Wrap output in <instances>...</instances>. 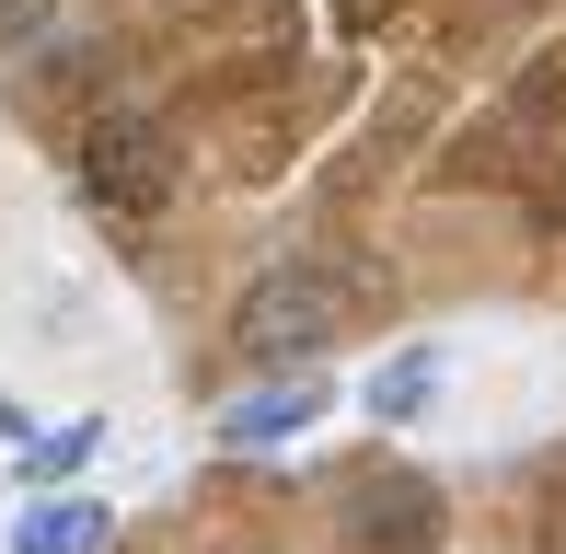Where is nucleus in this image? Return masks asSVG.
<instances>
[{
    "instance_id": "4",
    "label": "nucleus",
    "mask_w": 566,
    "mask_h": 554,
    "mask_svg": "<svg viewBox=\"0 0 566 554\" xmlns=\"http://www.w3.org/2000/svg\"><path fill=\"white\" fill-rule=\"evenodd\" d=\"M105 543H116V509H105V497H35L23 532H12V554H105Z\"/></svg>"
},
{
    "instance_id": "9",
    "label": "nucleus",
    "mask_w": 566,
    "mask_h": 554,
    "mask_svg": "<svg viewBox=\"0 0 566 554\" xmlns=\"http://www.w3.org/2000/svg\"><path fill=\"white\" fill-rule=\"evenodd\" d=\"M347 12H381V0H347Z\"/></svg>"
},
{
    "instance_id": "7",
    "label": "nucleus",
    "mask_w": 566,
    "mask_h": 554,
    "mask_svg": "<svg viewBox=\"0 0 566 554\" xmlns=\"http://www.w3.org/2000/svg\"><path fill=\"white\" fill-rule=\"evenodd\" d=\"M46 12H59V0H0V46H23V35H46Z\"/></svg>"
},
{
    "instance_id": "5",
    "label": "nucleus",
    "mask_w": 566,
    "mask_h": 554,
    "mask_svg": "<svg viewBox=\"0 0 566 554\" xmlns=\"http://www.w3.org/2000/svg\"><path fill=\"white\" fill-rule=\"evenodd\" d=\"M93 450H105V416H70V427H23V473H35V486L82 473Z\"/></svg>"
},
{
    "instance_id": "6",
    "label": "nucleus",
    "mask_w": 566,
    "mask_h": 554,
    "mask_svg": "<svg viewBox=\"0 0 566 554\" xmlns=\"http://www.w3.org/2000/svg\"><path fill=\"white\" fill-rule=\"evenodd\" d=\"M428 393H440V347H405V359L370 382V416H417Z\"/></svg>"
},
{
    "instance_id": "2",
    "label": "nucleus",
    "mask_w": 566,
    "mask_h": 554,
    "mask_svg": "<svg viewBox=\"0 0 566 554\" xmlns=\"http://www.w3.org/2000/svg\"><path fill=\"white\" fill-rule=\"evenodd\" d=\"M82 185H93V209L150 220V209L174 196V139L150 128V116H93V139H82Z\"/></svg>"
},
{
    "instance_id": "3",
    "label": "nucleus",
    "mask_w": 566,
    "mask_h": 554,
    "mask_svg": "<svg viewBox=\"0 0 566 554\" xmlns=\"http://www.w3.org/2000/svg\"><path fill=\"white\" fill-rule=\"evenodd\" d=\"M313 416H324V382H313V370H290V382L243 393V405L220 416V439H231V450H277V439H301Z\"/></svg>"
},
{
    "instance_id": "8",
    "label": "nucleus",
    "mask_w": 566,
    "mask_h": 554,
    "mask_svg": "<svg viewBox=\"0 0 566 554\" xmlns=\"http://www.w3.org/2000/svg\"><path fill=\"white\" fill-rule=\"evenodd\" d=\"M0 439H23V405H12V393H0Z\"/></svg>"
},
{
    "instance_id": "1",
    "label": "nucleus",
    "mask_w": 566,
    "mask_h": 554,
    "mask_svg": "<svg viewBox=\"0 0 566 554\" xmlns=\"http://www.w3.org/2000/svg\"><path fill=\"white\" fill-rule=\"evenodd\" d=\"M336 312H347V289H336L313 255H290V266H266V277L243 289L231 347H243V359H266V370H290V359H313V347H336Z\"/></svg>"
}]
</instances>
